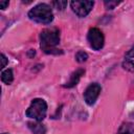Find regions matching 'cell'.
<instances>
[{
    "instance_id": "6da1fadb",
    "label": "cell",
    "mask_w": 134,
    "mask_h": 134,
    "mask_svg": "<svg viewBox=\"0 0 134 134\" xmlns=\"http://www.w3.org/2000/svg\"><path fill=\"white\" fill-rule=\"evenodd\" d=\"M41 48L45 53L59 54L62 53L60 49L57 48V45L60 42V30L58 28H46L43 29L40 34Z\"/></svg>"
},
{
    "instance_id": "7a4b0ae2",
    "label": "cell",
    "mask_w": 134,
    "mask_h": 134,
    "mask_svg": "<svg viewBox=\"0 0 134 134\" xmlns=\"http://www.w3.org/2000/svg\"><path fill=\"white\" fill-rule=\"evenodd\" d=\"M28 17L30 20L43 24H48L53 20L52 10L50 6L46 3H40L31 8L28 12Z\"/></svg>"
},
{
    "instance_id": "3957f363",
    "label": "cell",
    "mask_w": 134,
    "mask_h": 134,
    "mask_svg": "<svg viewBox=\"0 0 134 134\" xmlns=\"http://www.w3.org/2000/svg\"><path fill=\"white\" fill-rule=\"evenodd\" d=\"M47 112V104L42 98H35L31 100L30 106L26 110V116L41 121L45 118Z\"/></svg>"
},
{
    "instance_id": "277c9868",
    "label": "cell",
    "mask_w": 134,
    "mask_h": 134,
    "mask_svg": "<svg viewBox=\"0 0 134 134\" xmlns=\"http://www.w3.org/2000/svg\"><path fill=\"white\" fill-rule=\"evenodd\" d=\"M87 39H88L90 46L94 50H99L103 48L105 38H104V35L100 31V29H98L96 27L90 28L88 31V35H87Z\"/></svg>"
},
{
    "instance_id": "5b68a950",
    "label": "cell",
    "mask_w": 134,
    "mask_h": 134,
    "mask_svg": "<svg viewBox=\"0 0 134 134\" xmlns=\"http://www.w3.org/2000/svg\"><path fill=\"white\" fill-rule=\"evenodd\" d=\"M70 5H71L72 10L79 17L84 18L92 9V7L94 5V2L93 1H77V0H75V1H71Z\"/></svg>"
},
{
    "instance_id": "8992f818",
    "label": "cell",
    "mask_w": 134,
    "mask_h": 134,
    "mask_svg": "<svg viewBox=\"0 0 134 134\" xmlns=\"http://www.w3.org/2000/svg\"><path fill=\"white\" fill-rule=\"evenodd\" d=\"M100 90H102V88H100L99 84H97V83L90 84L84 92V99H85L86 104L89 106H92L95 103V100L97 99V97L100 93Z\"/></svg>"
},
{
    "instance_id": "52a82bcc",
    "label": "cell",
    "mask_w": 134,
    "mask_h": 134,
    "mask_svg": "<svg viewBox=\"0 0 134 134\" xmlns=\"http://www.w3.org/2000/svg\"><path fill=\"white\" fill-rule=\"evenodd\" d=\"M84 73H85V70H84L83 68H80V69L75 70L74 72H72L71 75H70L69 81L64 85V87H65V88H72V87H74V86L79 83L80 79L82 77V75H83Z\"/></svg>"
},
{
    "instance_id": "ba28073f",
    "label": "cell",
    "mask_w": 134,
    "mask_h": 134,
    "mask_svg": "<svg viewBox=\"0 0 134 134\" xmlns=\"http://www.w3.org/2000/svg\"><path fill=\"white\" fill-rule=\"evenodd\" d=\"M28 128L34 134H45L46 133V128L44 125L40 122H28Z\"/></svg>"
},
{
    "instance_id": "9c48e42d",
    "label": "cell",
    "mask_w": 134,
    "mask_h": 134,
    "mask_svg": "<svg viewBox=\"0 0 134 134\" xmlns=\"http://www.w3.org/2000/svg\"><path fill=\"white\" fill-rule=\"evenodd\" d=\"M1 81L6 84V85H9L12 84V82L14 81V73H13V70L12 69H6L4 71H2L1 73Z\"/></svg>"
},
{
    "instance_id": "30bf717a",
    "label": "cell",
    "mask_w": 134,
    "mask_h": 134,
    "mask_svg": "<svg viewBox=\"0 0 134 134\" xmlns=\"http://www.w3.org/2000/svg\"><path fill=\"white\" fill-rule=\"evenodd\" d=\"M117 134H134V125L131 122H125L120 126Z\"/></svg>"
},
{
    "instance_id": "8fae6325",
    "label": "cell",
    "mask_w": 134,
    "mask_h": 134,
    "mask_svg": "<svg viewBox=\"0 0 134 134\" xmlns=\"http://www.w3.org/2000/svg\"><path fill=\"white\" fill-rule=\"evenodd\" d=\"M87 59H88V54H87V52H85L83 50H79L75 53V60L79 63H84L87 61Z\"/></svg>"
},
{
    "instance_id": "7c38bea8",
    "label": "cell",
    "mask_w": 134,
    "mask_h": 134,
    "mask_svg": "<svg viewBox=\"0 0 134 134\" xmlns=\"http://www.w3.org/2000/svg\"><path fill=\"white\" fill-rule=\"evenodd\" d=\"M52 5H53L57 9H59V10H63V9L66 7V5H67V1H65V0H57V1H52Z\"/></svg>"
},
{
    "instance_id": "4fadbf2b",
    "label": "cell",
    "mask_w": 134,
    "mask_h": 134,
    "mask_svg": "<svg viewBox=\"0 0 134 134\" xmlns=\"http://www.w3.org/2000/svg\"><path fill=\"white\" fill-rule=\"evenodd\" d=\"M122 67L126 69V70H129V71H134V62L131 61V60H127L122 63Z\"/></svg>"
},
{
    "instance_id": "5bb4252c",
    "label": "cell",
    "mask_w": 134,
    "mask_h": 134,
    "mask_svg": "<svg viewBox=\"0 0 134 134\" xmlns=\"http://www.w3.org/2000/svg\"><path fill=\"white\" fill-rule=\"evenodd\" d=\"M105 6L107 9H113L116 5H118L120 2L119 1H105Z\"/></svg>"
},
{
    "instance_id": "9a60e30c",
    "label": "cell",
    "mask_w": 134,
    "mask_h": 134,
    "mask_svg": "<svg viewBox=\"0 0 134 134\" xmlns=\"http://www.w3.org/2000/svg\"><path fill=\"white\" fill-rule=\"evenodd\" d=\"M6 64H7V59H6V57H5L3 53H1V68H4V67L6 66Z\"/></svg>"
},
{
    "instance_id": "2e32d148",
    "label": "cell",
    "mask_w": 134,
    "mask_h": 134,
    "mask_svg": "<svg viewBox=\"0 0 134 134\" xmlns=\"http://www.w3.org/2000/svg\"><path fill=\"white\" fill-rule=\"evenodd\" d=\"M126 58L127 59H131V58H134V46L130 49V50H128V52L126 53Z\"/></svg>"
},
{
    "instance_id": "e0dca14e",
    "label": "cell",
    "mask_w": 134,
    "mask_h": 134,
    "mask_svg": "<svg viewBox=\"0 0 134 134\" xmlns=\"http://www.w3.org/2000/svg\"><path fill=\"white\" fill-rule=\"evenodd\" d=\"M0 6L1 9H5L6 6H8V1H0Z\"/></svg>"
},
{
    "instance_id": "ac0fdd59",
    "label": "cell",
    "mask_w": 134,
    "mask_h": 134,
    "mask_svg": "<svg viewBox=\"0 0 134 134\" xmlns=\"http://www.w3.org/2000/svg\"><path fill=\"white\" fill-rule=\"evenodd\" d=\"M2 134H6V133H2Z\"/></svg>"
}]
</instances>
